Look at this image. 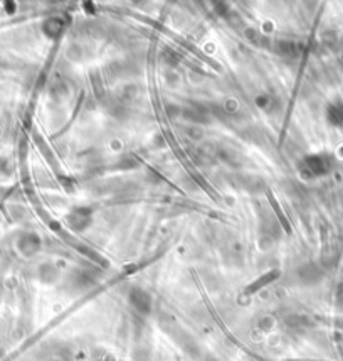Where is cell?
<instances>
[{
	"instance_id": "cell-1",
	"label": "cell",
	"mask_w": 343,
	"mask_h": 361,
	"mask_svg": "<svg viewBox=\"0 0 343 361\" xmlns=\"http://www.w3.org/2000/svg\"><path fill=\"white\" fill-rule=\"evenodd\" d=\"M129 299H131L133 306H135L136 309L142 311V313H148V311H150V297H148L143 290L135 289V290L129 294Z\"/></svg>"
},
{
	"instance_id": "cell-2",
	"label": "cell",
	"mask_w": 343,
	"mask_h": 361,
	"mask_svg": "<svg viewBox=\"0 0 343 361\" xmlns=\"http://www.w3.org/2000/svg\"><path fill=\"white\" fill-rule=\"evenodd\" d=\"M91 219V215L89 213H85L83 210H76L72 215L67 218V221H69V225L72 228H79V230H83V228L87 226V223H89Z\"/></svg>"
},
{
	"instance_id": "cell-3",
	"label": "cell",
	"mask_w": 343,
	"mask_h": 361,
	"mask_svg": "<svg viewBox=\"0 0 343 361\" xmlns=\"http://www.w3.org/2000/svg\"><path fill=\"white\" fill-rule=\"evenodd\" d=\"M39 238L34 237V235H27V237L22 238L21 241V250L22 253H27V255H32L34 252H37V248H39Z\"/></svg>"
},
{
	"instance_id": "cell-4",
	"label": "cell",
	"mask_w": 343,
	"mask_h": 361,
	"mask_svg": "<svg viewBox=\"0 0 343 361\" xmlns=\"http://www.w3.org/2000/svg\"><path fill=\"white\" fill-rule=\"evenodd\" d=\"M64 29V22L61 19H49L44 24V32L47 34L49 37H57Z\"/></svg>"
}]
</instances>
